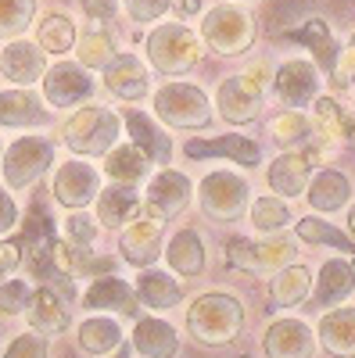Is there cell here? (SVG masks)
I'll return each instance as SVG.
<instances>
[{"label": "cell", "mask_w": 355, "mask_h": 358, "mask_svg": "<svg viewBox=\"0 0 355 358\" xmlns=\"http://www.w3.org/2000/svg\"><path fill=\"white\" fill-rule=\"evenodd\" d=\"M187 330L197 344L223 348L244 330V308L233 294H201L187 312Z\"/></svg>", "instance_id": "6da1fadb"}, {"label": "cell", "mask_w": 355, "mask_h": 358, "mask_svg": "<svg viewBox=\"0 0 355 358\" xmlns=\"http://www.w3.org/2000/svg\"><path fill=\"white\" fill-rule=\"evenodd\" d=\"M270 65L265 62H255L248 72L241 76H233L219 86V94H216V104H219V115L226 118V122L233 126H248L258 118L262 111V94H265V86H270Z\"/></svg>", "instance_id": "7a4b0ae2"}, {"label": "cell", "mask_w": 355, "mask_h": 358, "mask_svg": "<svg viewBox=\"0 0 355 358\" xmlns=\"http://www.w3.org/2000/svg\"><path fill=\"white\" fill-rule=\"evenodd\" d=\"M197 204H201V212L216 222H237L251 204V187H248V179H241L237 172H209L201 179Z\"/></svg>", "instance_id": "3957f363"}, {"label": "cell", "mask_w": 355, "mask_h": 358, "mask_svg": "<svg viewBox=\"0 0 355 358\" xmlns=\"http://www.w3.org/2000/svg\"><path fill=\"white\" fill-rule=\"evenodd\" d=\"M155 111L162 122L176 126V129H209L212 126V108L209 97L197 86L187 83H169L155 94Z\"/></svg>", "instance_id": "277c9868"}, {"label": "cell", "mask_w": 355, "mask_h": 358, "mask_svg": "<svg viewBox=\"0 0 355 358\" xmlns=\"http://www.w3.org/2000/svg\"><path fill=\"white\" fill-rule=\"evenodd\" d=\"M147 57H151V65L162 76H180V72L197 65L201 43L187 25H158L147 36Z\"/></svg>", "instance_id": "5b68a950"}, {"label": "cell", "mask_w": 355, "mask_h": 358, "mask_svg": "<svg viewBox=\"0 0 355 358\" xmlns=\"http://www.w3.org/2000/svg\"><path fill=\"white\" fill-rule=\"evenodd\" d=\"M118 115L101 108V104H90L76 111L69 122H65V143L72 147L76 155H104L111 151V143L118 136Z\"/></svg>", "instance_id": "8992f818"}, {"label": "cell", "mask_w": 355, "mask_h": 358, "mask_svg": "<svg viewBox=\"0 0 355 358\" xmlns=\"http://www.w3.org/2000/svg\"><path fill=\"white\" fill-rule=\"evenodd\" d=\"M201 36L209 40L216 54H244L255 43V18L241 8H212L209 18L201 22Z\"/></svg>", "instance_id": "52a82bcc"}, {"label": "cell", "mask_w": 355, "mask_h": 358, "mask_svg": "<svg viewBox=\"0 0 355 358\" xmlns=\"http://www.w3.org/2000/svg\"><path fill=\"white\" fill-rule=\"evenodd\" d=\"M291 262H294L291 236H273V241H262V244H255V241H230L226 244V265L244 268V273H255V276L280 273Z\"/></svg>", "instance_id": "ba28073f"}, {"label": "cell", "mask_w": 355, "mask_h": 358, "mask_svg": "<svg viewBox=\"0 0 355 358\" xmlns=\"http://www.w3.org/2000/svg\"><path fill=\"white\" fill-rule=\"evenodd\" d=\"M54 162V147L40 136H22L18 143L8 147V158H4V179L11 190H29L36 179L50 169Z\"/></svg>", "instance_id": "9c48e42d"}, {"label": "cell", "mask_w": 355, "mask_h": 358, "mask_svg": "<svg viewBox=\"0 0 355 358\" xmlns=\"http://www.w3.org/2000/svg\"><path fill=\"white\" fill-rule=\"evenodd\" d=\"M273 94L280 97V104L302 111L305 104H312L319 97V72L312 62H302V57H294V62H284L277 72H273Z\"/></svg>", "instance_id": "30bf717a"}, {"label": "cell", "mask_w": 355, "mask_h": 358, "mask_svg": "<svg viewBox=\"0 0 355 358\" xmlns=\"http://www.w3.org/2000/svg\"><path fill=\"white\" fill-rule=\"evenodd\" d=\"M187 201H190V179L183 172H169L165 169V172H158L151 179L144 208H147V215H151V219L165 222L172 215H180L183 208H187Z\"/></svg>", "instance_id": "8fae6325"}, {"label": "cell", "mask_w": 355, "mask_h": 358, "mask_svg": "<svg viewBox=\"0 0 355 358\" xmlns=\"http://www.w3.org/2000/svg\"><path fill=\"white\" fill-rule=\"evenodd\" d=\"M265 358H312L316 355V334L302 319H277L262 337Z\"/></svg>", "instance_id": "7c38bea8"}, {"label": "cell", "mask_w": 355, "mask_h": 358, "mask_svg": "<svg viewBox=\"0 0 355 358\" xmlns=\"http://www.w3.org/2000/svg\"><path fill=\"white\" fill-rule=\"evenodd\" d=\"M43 94L54 108H72V104H83L94 94V79L83 72V65L62 62L43 76Z\"/></svg>", "instance_id": "4fadbf2b"}, {"label": "cell", "mask_w": 355, "mask_h": 358, "mask_svg": "<svg viewBox=\"0 0 355 358\" xmlns=\"http://www.w3.org/2000/svg\"><path fill=\"white\" fill-rule=\"evenodd\" d=\"M312 165L316 155L312 151H284L273 165H270V187L280 197H302L309 190V179H312Z\"/></svg>", "instance_id": "5bb4252c"}, {"label": "cell", "mask_w": 355, "mask_h": 358, "mask_svg": "<svg viewBox=\"0 0 355 358\" xmlns=\"http://www.w3.org/2000/svg\"><path fill=\"white\" fill-rule=\"evenodd\" d=\"M183 155L187 158H230V162L244 165V169H255L262 162L258 143L248 140V136H237V133H226L219 140H187Z\"/></svg>", "instance_id": "9a60e30c"}, {"label": "cell", "mask_w": 355, "mask_h": 358, "mask_svg": "<svg viewBox=\"0 0 355 358\" xmlns=\"http://www.w3.org/2000/svg\"><path fill=\"white\" fill-rule=\"evenodd\" d=\"M97 190H101V179L86 162H65L62 172L54 176V197L65 208H86L97 197Z\"/></svg>", "instance_id": "2e32d148"}, {"label": "cell", "mask_w": 355, "mask_h": 358, "mask_svg": "<svg viewBox=\"0 0 355 358\" xmlns=\"http://www.w3.org/2000/svg\"><path fill=\"white\" fill-rule=\"evenodd\" d=\"M118 251L123 258L137 268H147L158 255H162V222L158 219H133L123 233V241H118Z\"/></svg>", "instance_id": "e0dca14e"}, {"label": "cell", "mask_w": 355, "mask_h": 358, "mask_svg": "<svg viewBox=\"0 0 355 358\" xmlns=\"http://www.w3.org/2000/svg\"><path fill=\"white\" fill-rule=\"evenodd\" d=\"M104 86L111 90L115 97H123V101H144L147 97V69L137 62L133 54L111 57L108 69H104Z\"/></svg>", "instance_id": "ac0fdd59"}, {"label": "cell", "mask_w": 355, "mask_h": 358, "mask_svg": "<svg viewBox=\"0 0 355 358\" xmlns=\"http://www.w3.org/2000/svg\"><path fill=\"white\" fill-rule=\"evenodd\" d=\"M287 40L305 43V47L312 50V57H316V65H319L323 72H334L341 47H337V40H334V33H330V25L323 22V18H305L298 29H287Z\"/></svg>", "instance_id": "d6986e66"}, {"label": "cell", "mask_w": 355, "mask_h": 358, "mask_svg": "<svg viewBox=\"0 0 355 358\" xmlns=\"http://www.w3.org/2000/svg\"><path fill=\"white\" fill-rule=\"evenodd\" d=\"M0 72H4L11 83L18 86H29L43 79L47 65H43V50L36 43H25V40H15L11 47H4V54H0Z\"/></svg>", "instance_id": "ffe728a7"}, {"label": "cell", "mask_w": 355, "mask_h": 358, "mask_svg": "<svg viewBox=\"0 0 355 358\" xmlns=\"http://www.w3.org/2000/svg\"><path fill=\"white\" fill-rule=\"evenodd\" d=\"M312 111H316L312 136H319V147H323V151H337V147L351 136L348 115L341 111V104H337L334 97H316V101H312Z\"/></svg>", "instance_id": "44dd1931"}, {"label": "cell", "mask_w": 355, "mask_h": 358, "mask_svg": "<svg viewBox=\"0 0 355 358\" xmlns=\"http://www.w3.org/2000/svg\"><path fill=\"white\" fill-rule=\"evenodd\" d=\"M140 215V194L130 183H115L108 190H97V219L111 229L130 226Z\"/></svg>", "instance_id": "7402d4cb"}, {"label": "cell", "mask_w": 355, "mask_h": 358, "mask_svg": "<svg viewBox=\"0 0 355 358\" xmlns=\"http://www.w3.org/2000/svg\"><path fill=\"white\" fill-rule=\"evenodd\" d=\"M319 344L337 358H355V308H334L323 315Z\"/></svg>", "instance_id": "603a6c76"}, {"label": "cell", "mask_w": 355, "mask_h": 358, "mask_svg": "<svg viewBox=\"0 0 355 358\" xmlns=\"http://www.w3.org/2000/svg\"><path fill=\"white\" fill-rule=\"evenodd\" d=\"M351 290H355V265H348V262H327V265L319 268L312 301H316V308H330V305H341Z\"/></svg>", "instance_id": "cb8c5ba5"}, {"label": "cell", "mask_w": 355, "mask_h": 358, "mask_svg": "<svg viewBox=\"0 0 355 358\" xmlns=\"http://www.w3.org/2000/svg\"><path fill=\"white\" fill-rule=\"evenodd\" d=\"M86 308L97 312V308H108V312H123V315H137L140 312V301L137 294L118 280V276H101L90 290H86Z\"/></svg>", "instance_id": "d4e9b609"}, {"label": "cell", "mask_w": 355, "mask_h": 358, "mask_svg": "<svg viewBox=\"0 0 355 358\" xmlns=\"http://www.w3.org/2000/svg\"><path fill=\"white\" fill-rule=\"evenodd\" d=\"M25 319L36 334H62L69 326V312L62 305V297H57L50 287L33 290V301H29V308H25Z\"/></svg>", "instance_id": "484cf974"}, {"label": "cell", "mask_w": 355, "mask_h": 358, "mask_svg": "<svg viewBox=\"0 0 355 358\" xmlns=\"http://www.w3.org/2000/svg\"><path fill=\"white\" fill-rule=\"evenodd\" d=\"M351 197V183L348 176L337 172V169H323L312 176L309 183V204L316 208V212H337V208H344Z\"/></svg>", "instance_id": "4316f807"}, {"label": "cell", "mask_w": 355, "mask_h": 358, "mask_svg": "<svg viewBox=\"0 0 355 358\" xmlns=\"http://www.w3.org/2000/svg\"><path fill=\"white\" fill-rule=\"evenodd\" d=\"M126 126H130V133H133V143L140 147L147 158H151V165H169V162H172V140H169L147 115L126 111Z\"/></svg>", "instance_id": "83f0119b"}, {"label": "cell", "mask_w": 355, "mask_h": 358, "mask_svg": "<svg viewBox=\"0 0 355 358\" xmlns=\"http://www.w3.org/2000/svg\"><path fill=\"white\" fill-rule=\"evenodd\" d=\"M312 290V273L305 265H284L280 273L270 283V297H273V308H294L302 305Z\"/></svg>", "instance_id": "f1b7e54d"}, {"label": "cell", "mask_w": 355, "mask_h": 358, "mask_svg": "<svg viewBox=\"0 0 355 358\" xmlns=\"http://www.w3.org/2000/svg\"><path fill=\"white\" fill-rule=\"evenodd\" d=\"M133 344L147 358H172L180 341H176L169 322H162V319H140L137 322V334H133Z\"/></svg>", "instance_id": "f546056e"}, {"label": "cell", "mask_w": 355, "mask_h": 358, "mask_svg": "<svg viewBox=\"0 0 355 358\" xmlns=\"http://www.w3.org/2000/svg\"><path fill=\"white\" fill-rule=\"evenodd\" d=\"M137 294H140V301L147 308H172V305H180V297H183V287L176 283L169 273H158V268H147V273L137 280Z\"/></svg>", "instance_id": "4dcf8cb0"}, {"label": "cell", "mask_w": 355, "mask_h": 358, "mask_svg": "<svg viewBox=\"0 0 355 358\" xmlns=\"http://www.w3.org/2000/svg\"><path fill=\"white\" fill-rule=\"evenodd\" d=\"M165 258H169V265H172L180 276H197L201 268H204V248H201V236H197L194 229H180V233H176L172 241H169Z\"/></svg>", "instance_id": "1f68e13d"}, {"label": "cell", "mask_w": 355, "mask_h": 358, "mask_svg": "<svg viewBox=\"0 0 355 358\" xmlns=\"http://www.w3.org/2000/svg\"><path fill=\"white\" fill-rule=\"evenodd\" d=\"M104 169H108V176L115 179V183H140V179L151 172V158H147L137 143H130V147H115V151L108 155V162H104Z\"/></svg>", "instance_id": "d6a6232c"}, {"label": "cell", "mask_w": 355, "mask_h": 358, "mask_svg": "<svg viewBox=\"0 0 355 358\" xmlns=\"http://www.w3.org/2000/svg\"><path fill=\"white\" fill-rule=\"evenodd\" d=\"M294 233H298V241H305V244L334 248V251H341V255H351V265H355V236L334 229L330 222H323V219H302Z\"/></svg>", "instance_id": "836d02e7"}, {"label": "cell", "mask_w": 355, "mask_h": 358, "mask_svg": "<svg viewBox=\"0 0 355 358\" xmlns=\"http://www.w3.org/2000/svg\"><path fill=\"white\" fill-rule=\"evenodd\" d=\"M43 108L36 104L33 94H0V126H40L43 122Z\"/></svg>", "instance_id": "e575fe53"}, {"label": "cell", "mask_w": 355, "mask_h": 358, "mask_svg": "<svg viewBox=\"0 0 355 358\" xmlns=\"http://www.w3.org/2000/svg\"><path fill=\"white\" fill-rule=\"evenodd\" d=\"M123 344V330L111 319H86L79 326V348L86 355H108Z\"/></svg>", "instance_id": "d590c367"}, {"label": "cell", "mask_w": 355, "mask_h": 358, "mask_svg": "<svg viewBox=\"0 0 355 358\" xmlns=\"http://www.w3.org/2000/svg\"><path fill=\"white\" fill-rule=\"evenodd\" d=\"M270 133H273V140L280 143V147H305L309 140H312V122L302 115V111H284V115H277L273 122H270Z\"/></svg>", "instance_id": "8d00e7d4"}, {"label": "cell", "mask_w": 355, "mask_h": 358, "mask_svg": "<svg viewBox=\"0 0 355 358\" xmlns=\"http://www.w3.org/2000/svg\"><path fill=\"white\" fill-rule=\"evenodd\" d=\"M40 47L50 50V54H65L69 47H76V29H72V18L62 15V11H50L43 22H40V33H36Z\"/></svg>", "instance_id": "74e56055"}, {"label": "cell", "mask_w": 355, "mask_h": 358, "mask_svg": "<svg viewBox=\"0 0 355 358\" xmlns=\"http://www.w3.org/2000/svg\"><path fill=\"white\" fill-rule=\"evenodd\" d=\"M76 54H79V65L83 69H108V62L115 57L111 36L101 33V29H90V33L76 36Z\"/></svg>", "instance_id": "f35d334b"}, {"label": "cell", "mask_w": 355, "mask_h": 358, "mask_svg": "<svg viewBox=\"0 0 355 358\" xmlns=\"http://www.w3.org/2000/svg\"><path fill=\"white\" fill-rule=\"evenodd\" d=\"M291 222V212H287V204L277 201V197H258L251 204V226L258 233H280L284 226Z\"/></svg>", "instance_id": "ab89813d"}, {"label": "cell", "mask_w": 355, "mask_h": 358, "mask_svg": "<svg viewBox=\"0 0 355 358\" xmlns=\"http://www.w3.org/2000/svg\"><path fill=\"white\" fill-rule=\"evenodd\" d=\"M36 0H0V36H18L22 29L33 22Z\"/></svg>", "instance_id": "60d3db41"}, {"label": "cell", "mask_w": 355, "mask_h": 358, "mask_svg": "<svg viewBox=\"0 0 355 358\" xmlns=\"http://www.w3.org/2000/svg\"><path fill=\"white\" fill-rule=\"evenodd\" d=\"M29 301H33V287L22 283V280H8L4 287H0V315H18L29 308Z\"/></svg>", "instance_id": "b9f144b4"}, {"label": "cell", "mask_w": 355, "mask_h": 358, "mask_svg": "<svg viewBox=\"0 0 355 358\" xmlns=\"http://www.w3.org/2000/svg\"><path fill=\"white\" fill-rule=\"evenodd\" d=\"M330 86H334V90L355 86V33H351L344 54H337V65H334V72H330Z\"/></svg>", "instance_id": "7bdbcfd3"}, {"label": "cell", "mask_w": 355, "mask_h": 358, "mask_svg": "<svg viewBox=\"0 0 355 358\" xmlns=\"http://www.w3.org/2000/svg\"><path fill=\"white\" fill-rule=\"evenodd\" d=\"M4 358H47V344H43V337L36 330L33 334H22V337H15L8 344Z\"/></svg>", "instance_id": "ee69618b"}, {"label": "cell", "mask_w": 355, "mask_h": 358, "mask_svg": "<svg viewBox=\"0 0 355 358\" xmlns=\"http://www.w3.org/2000/svg\"><path fill=\"white\" fill-rule=\"evenodd\" d=\"M172 0H126V11L137 18V22H151V18H162L169 11Z\"/></svg>", "instance_id": "f6af8a7d"}, {"label": "cell", "mask_w": 355, "mask_h": 358, "mask_svg": "<svg viewBox=\"0 0 355 358\" xmlns=\"http://www.w3.org/2000/svg\"><path fill=\"white\" fill-rule=\"evenodd\" d=\"M69 241L76 248H94V219L90 215H72L69 219Z\"/></svg>", "instance_id": "bcb514c9"}, {"label": "cell", "mask_w": 355, "mask_h": 358, "mask_svg": "<svg viewBox=\"0 0 355 358\" xmlns=\"http://www.w3.org/2000/svg\"><path fill=\"white\" fill-rule=\"evenodd\" d=\"M15 222H18V208L8 197V190H0V236H4L8 229H15Z\"/></svg>", "instance_id": "7dc6e473"}, {"label": "cell", "mask_w": 355, "mask_h": 358, "mask_svg": "<svg viewBox=\"0 0 355 358\" xmlns=\"http://www.w3.org/2000/svg\"><path fill=\"white\" fill-rule=\"evenodd\" d=\"M22 265V248H18V241H4L0 244V268L4 273H11V268H18Z\"/></svg>", "instance_id": "c3c4849f"}, {"label": "cell", "mask_w": 355, "mask_h": 358, "mask_svg": "<svg viewBox=\"0 0 355 358\" xmlns=\"http://www.w3.org/2000/svg\"><path fill=\"white\" fill-rule=\"evenodd\" d=\"M83 11L90 15V18H111L115 15V0H83Z\"/></svg>", "instance_id": "681fc988"}, {"label": "cell", "mask_w": 355, "mask_h": 358, "mask_svg": "<svg viewBox=\"0 0 355 358\" xmlns=\"http://www.w3.org/2000/svg\"><path fill=\"white\" fill-rule=\"evenodd\" d=\"M172 4H176V11H180V15H197L201 11V0H172Z\"/></svg>", "instance_id": "f907efd6"}, {"label": "cell", "mask_w": 355, "mask_h": 358, "mask_svg": "<svg viewBox=\"0 0 355 358\" xmlns=\"http://www.w3.org/2000/svg\"><path fill=\"white\" fill-rule=\"evenodd\" d=\"M111 358H130V348H126V344H118V348H115V355H111Z\"/></svg>", "instance_id": "816d5d0a"}, {"label": "cell", "mask_w": 355, "mask_h": 358, "mask_svg": "<svg viewBox=\"0 0 355 358\" xmlns=\"http://www.w3.org/2000/svg\"><path fill=\"white\" fill-rule=\"evenodd\" d=\"M348 233L355 236V204H351V212H348Z\"/></svg>", "instance_id": "f5cc1de1"}, {"label": "cell", "mask_w": 355, "mask_h": 358, "mask_svg": "<svg viewBox=\"0 0 355 358\" xmlns=\"http://www.w3.org/2000/svg\"><path fill=\"white\" fill-rule=\"evenodd\" d=\"M351 140H355V126H351Z\"/></svg>", "instance_id": "db71d44e"}, {"label": "cell", "mask_w": 355, "mask_h": 358, "mask_svg": "<svg viewBox=\"0 0 355 358\" xmlns=\"http://www.w3.org/2000/svg\"><path fill=\"white\" fill-rule=\"evenodd\" d=\"M241 358H248V355H241Z\"/></svg>", "instance_id": "11a10c76"}]
</instances>
